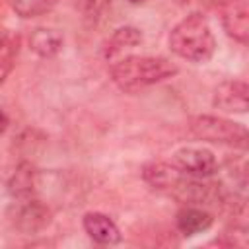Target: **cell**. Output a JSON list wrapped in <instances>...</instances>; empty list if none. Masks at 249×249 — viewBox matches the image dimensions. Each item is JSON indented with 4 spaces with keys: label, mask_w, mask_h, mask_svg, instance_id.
I'll return each mask as SVG.
<instances>
[{
    "label": "cell",
    "mask_w": 249,
    "mask_h": 249,
    "mask_svg": "<svg viewBox=\"0 0 249 249\" xmlns=\"http://www.w3.org/2000/svg\"><path fill=\"white\" fill-rule=\"evenodd\" d=\"M171 165L181 173L198 179L212 177L218 171L216 156L206 148H179L171 158Z\"/></svg>",
    "instance_id": "5"
},
{
    "label": "cell",
    "mask_w": 249,
    "mask_h": 249,
    "mask_svg": "<svg viewBox=\"0 0 249 249\" xmlns=\"http://www.w3.org/2000/svg\"><path fill=\"white\" fill-rule=\"evenodd\" d=\"M126 2H130V4H142V2H146V0H126Z\"/></svg>",
    "instance_id": "16"
},
{
    "label": "cell",
    "mask_w": 249,
    "mask_h": 249,
    "mask_svg": "<svg viewBox=\"0 0 249 249\" xmlns=\"http://www.w3.org/2000/svg\"><path fill=\"white\" fill-rule=\"evenodd\" d=\"M6 128H8V117H6V113L0 109V134H2Z\"/></svg>",
    "instance_id": "15"
},
{
    "label": "cell",
    "mask_w": 249,
    "mask_h": 249,
    "mask_svg": "<svg viewBox=\"0 0 249 249\" xmlns=\"http://www.w3.org/2000/svg\"><path fill=\"white\" fill-rule=\"evenodd\" d=\"M18 51H19V37L4 33L0 37V86L4 84L8 74L12 72V68L16 64Z\"/></svg>",
    "instance_id": "13"
},
{
    "label": "cell",
    "mask_w": 249,
    "mask_h": 249,
    "mask_svg": "<svg viewBox=\"0 0 249 249\" xmlns=\"http://www.w3.org/2000/svg\"><path fill=\"white\" fill-rule=\"evenodd\" d=\"M10 220L21 233H37L51 224V210L47 208V204L33 196L18 198V202L10 210Z\"/></svg>",
    "instance_id": "4"
},
{
    "label": "cell",
    "mask_w": 249,
    "mask_h": 249,
    "mask_svg": "<svg viewBox=\"0 0 249 249\" xmlns=\"http://www.w3.org/2000/svg\"><path fill=\"white\" fill-rule=\"evenodd\" d=\"M177 72H179L177 64H173L163 56L132 54L117 60L111 66V80L119 89L126 93H136L148 86L173 78Z\"/></svg>",
    "instance_id": "1"
},
{
    "label": "cell",
    "mask_w": 249,
    "mask_h": 249,
    "mask_svg": "<svg viewBox=\"0 0 249 249\" xmlns=\"http://www.w3.org/2000/svg\"><path fill=\"white\" fill-rule=\"evenodd\" d=\"M12 10L19 16V18H37L43 16L45 12L51 10L53 0H8Z\"/></svg>",
    "instance_id": "14"
},
{
    "label": "cell",
    "mask_w": 249,
    "mask_h": 249,
    "mask_svg": "<svg viewBox=\"0 0 249 249\" xmlns=\"http://www.w3.org/2000/svg\"><path fill=\"white\" fill-rule=\"evenodd\" d=\"M212 222H214L212 214L206 212V210H202V208H196V206H185L175 216L177 230L183 235H187V237L206 231L212 226Z\"/></svg>",
    "instance_id": "9"
},
{
    "label": "cell",
    "mask_w": 249,
    "mask_h": 249,
    "mask_svg": "<svg viewBox=\"0 0 249 249\" xmlns=\"http://www.w3.org/2000/svg\"><path fill=\"white\" fill-rule=\"evenodd\" d=\"M84 231L89 235V239H93L99 245H117L121 243V231L117 228V224L101 212H88L84 214L82 220Z\"/></svg>",
    "instance_id": "7"
},
{
    "label": "cell",
    "mask_w": 249,
    "mask_h": 249,
    "mask_svg": "<svg viewBox=\"0 0 249 249\" xmlns=\"http://www.w3.org/2000/svg\"><path fill=\"white\" fill-rule=\"evenodd\" d=\"M37 189V171L31 163H21L8 183V191L14 198H29Z\"/></svg>",
    "instance_id": "11"
},
{
    "label": "cell",
    "mask_w": 249,
    "mask_h": 249,
    "mask_svg": "<svg viewBox=\"0 0 249 249\" xmlns=\"http://www.w3.org/2000/svg\"><path fill=\"white\" fill-rule=\"evenodd\" d=\"M189 130L198 140L228 144L241 150L247 148V128L241 123H233L224 117L196 115L189 121Z\"/></svg>",
    "instance_id": "3"
},
{
    "label": "cell",
    "mask_w": 249,
    "mask_h": 249,
    "mask_svg": "<svg viewBox=\"0 0 249 249\" xmlns=\"http://www.w3.org/2000/svg\"><path fill=\"white\" fill-rule=\"evenodd\" d=\"M247 95L249 88L243 80H228L222 82L214 89V107L226 111V113H247Z\"/></svg>",
    "instance_id": "6"
},
{
    "label": "cell",
    "mask_w": 249,
    "mask_h": 249,
    "mask_svg": "<svg viewBox=\"0 0 249 249\" xmlns=\"http://www.w3.org/2000/svg\"><path fill=\"white\" fill-rule=\"evenodd\" d=\"M224 29L230 37H233L239 43H247L249 37V8L247 0H228L224 2Z\"/></svg>",
    "instance_id": "8"
},
{
    "label": "cell",
    "mask_w": 249,
    "mask_h": 249,
    "mask_svg": "<svg viewBox=\"0 0 249 249\" xmlns=\"http://www.w3.org/2000/svg\"><path fill=\"white\" fill-rule=\"evenodd\" d=\"M167 41L169 49L177 56L195 64L208 62L216 51V39L210 29V23L198 12H193L187 18H183L171 29Z\"/></svg>",
    "instance_id": "2"
},
{
    "label": "cell",
    "mask_w": 249,
    "mask_h": 249,
    "mask_svg": "<svg viewBox=\"0 0 249 249\" xmlns=\"http://www.w3.org/2000/svg\"><path fill=\"white\" fill-rule=\"evenodd\" d=\"M142 31L132 27V25H124V27H119L113 31V35L109 37L107 45H105V56L111 58L119 53H123L124 49H132V47H138L142 43Z\"/></svg>",
    "instance_id": "12"
},
{
    "label": "cell",
    "mask_w": 249,
    "mask_h": 249,
    "mask_svg": "<svg viewBox=\"0 0 249 249\" xmlns=\"http://www.w3.org/2000/svg\"><path fill=\"white\" fill-rule=\"evenodd\" d=\"M62 43H64L62 35L51 27H37L29 35V49L41 58H51L58 54L62 49Z\"/></svg>",
    "instance_id": "10"
}]
</instances>
